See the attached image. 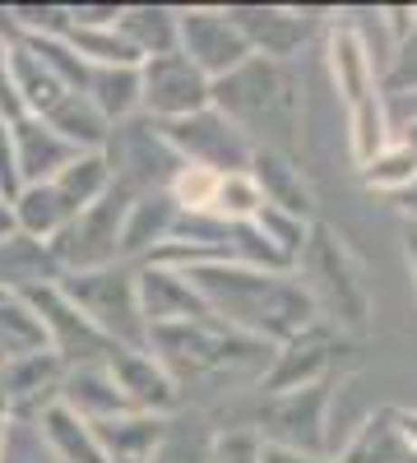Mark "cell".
I'll list each match as a JSON object with an SVG mask.
<instances>
[{
  "instance_id": "obj_1",
  "label": "cell",
  "mask_w": 417,
  "mask_h": 463,
  "mask_svg": "<svg viewBox=\"0 0 417 463\" xmlns=\"http://www.w3.org/2000/svg\"><path fill=\"white\" fill-rule=\"evenodd\" d=\"M181 274L200 292L213 320H223L227 329H237L246 338L270 343V347H283L297 334H307L311 325H320L311 297L301 292L292 274H264V269H246L232 260L191 264Z\"/></svg>"
},
{
  "instance_id": "obj_2",
  "label": "cell",
  "mask_w": 417,
  "mask_h": 463,
  "mask_svg": "<svg viewBox=\"0 0 417 463\" xmlns=\"http://www.w3.org/2000/svg\"><path fill=\"white\" fill-rule=\"evenodd\" d=\"M209 107L232 126L251 153H279L292 158L301 153V93L288 61H264L251 56L237 70H227L223 80L209 84Z\"/></svg>"
},
{
  "instance_id": "obj_3",
  "label": "cell",
  "mask_w": 417,
  "mask_h": 463,
  "mask_svg": "<svg viewBox=\"0 0 417 463\" xmlns=\"http://www.w3.org/2000/svg\"><path fill=\"white\" fill-rule=\"evenodd\" d=\"M144 353L158 357V366L172 375L176 390H185V384H204V390H213V394L260 384L264 371H270V362H274L270 343L227 329L213 316L191 320V325H158V329H148Z\"/></svg>"
},
{
  "instance_id": "obj_4",
  "label": "cell",
  "mask_w": 417,
  "mask_h": 463,
  "mask_svg": "<svg viewBox=\"0 0 417 463\" xmlns=\"http://www.w3.org/2000/svg\"><path fill=\"white\" fill-rule=\"evenodd\" d=\"M292 279L311 297L325 329L344 334V338H362L371 329L375 301H371V288L362 274V260L338 227H329L320 218L311 222L307 246H301V255L292 264Z\"/></svg>"
},
{
  "instance_id": "obj_5",
  "label": "cell",
  "mask_w": 417,
  "mask_h": 463,
  "mask_svg": "<svg viewBox=\"0 0 417 463\" xmlns=\"http://www.w3.org/2000/svg\"><path fill=\"white\" fill-rule=\"evenodd\" d=\"M139 264H107V269H84V274H61L56 292L80 311L107 343L117 347H144L148 329L139 316V292H135Z\"/></svg>"
},
{
  "instance_id": "obj_6",
  "label": "cell",
  "mask_w": 417,
  "mask_h": 463,
  "mask_svg": "<svg viewBox=\"0 0 417 463\" xmlns=\"http://www.w3.org/2000/svg\"><path fill=\"white\" fill-rule=\"evenodd\" d=\"M329 65H334V84L348 102V121H353V158L357 172L390 144V121L381 107V74H375V56L366 52V43L357 37L353 24H344L329 43Z\"/></svg>"
},
{
  "instance_id": "obj_7",
  "label": "cell",
  "mask_w": 417,
  "mask_h": 463,
  "mask_svg": "<svg viewBox=\"0 0 417 463\" xmlns=\"http://www.w3.org/2000/svg\"><path fill=\"white\" fill-rule=\"evenodd\" d=\"M329 403H334V380L288 390V394H260L246 427L260 436V445L292 449V454H329V431H325Z\"/></svg>"
},
{
  "instance_id": "obj_8",
  "label": "cell",
  "mask_w": 417,
  "mask_h": 463,
  "mask_svg": "<svg viewBox=\"0 0 417 463\" xmlns=\"http://www.w3.org/2000/svg\"><path fill=\"white\" fill-rule=\"evenodd\" d=\"M135 195L121 185H111L98 204H89L84 213H74L56 237L47 241L52 260L61 274H84V269H107L121 260V227L130 213Z\"/></svg>"
},
{
  "instance_id": "obj_9",
  "label": "cell",
  "mask_w": 417,
  "mask_h": 463,
  "mask_svg": "<svg viewBox=\"0 0 417 463\" xmlns=\"http://www.w3.org/2000/svg\"><path fill=\"white\" fill-rule=\"evenodd\" d=\"M102 158H107V172H111V185L130 190V195H163V190L176 181V172L185 167L172 144L158 135L154 121L144 116H130V121L111 126L107 144H102Z\"/></svg>"
},
{
  "instance_id": "obj_10",
  "label": "cell",
  "mask_w": 417,
  "mask_h": 463,
  "mask_svg": "<svg viewBox=\"0 0 417 463\" xmlns=\"http://www.w3.org/2000/svg\"><path fill=\"white\" fill-rule=\"evenodd\" d=\"M158 135L172 144V153L185 167H204L213 176H232V172L251 167V144L213 107H204L195 116H181V121H163Z\"/></svg>"
},
{
  "instance_id": "obj_11",
  "label": "cell",
  "mask_w": 417,
  "mask_h": 463,
  "mask_svg": "<svg viewBox=\"0 0 417 463\" xmlns=\"http://www.w3.org/2000/svg\"><path fill=\"white\" fill-rule=\"evenodd\" d=\"M209 107V80L181 52L139 61V116L144 121H181Z\"/></svg>"
},
{
  "instance_id": "obj_12",
  "label": "cell",
  "mask_w": 417,
  "mask_h": 463,
  "mask_svg": "<svg viewBox=\"0 0 417 463\" xmlns=\"http://www.w3.org/2000/svg\"><path fill=\"white\" fill-rule=\"evenodd\" d=\"M28 306H33V316L43 320V334H47V353L70 371V366H102L111 357V347L117 343H107L74 306L56 292V283H43V288H28L19 292Z\"/></svg>"
},
{
  "instance_id": "obj_13",
  "label": "cell",
  "mask_w": 417,
  "mask_h": 463,
  "mask_svg": "<svg viewBox=\"0 0 417 463\" xmlns=\"http://www.w3.org/2000/svg\"><path fill=\"white\" fill-rule=\"evenodd\" d=\"M348 353V338L334 334L325 325H311L307 334H297L292 343L274 347V362L255 384V394H288V390H307V384L334 380L338 357Z\"/></svg>"
},
{
  "instance_id": "obj_14",
  "label": "cell",
  "mask_w": 417,
  "mask_h": 463,
  "mask_svg": "<svg viewBox=\"0 0 417 463\" xmlns=\"http://www.w3.org/2000/svg\"><path fill=\"white\" fill-rule=\"evenodd\" d=\"M176 52L191 61L204 80H223L227 70H237L251 61L246 37L237 24L227 19V10H176Z\"/></svg>"
},
{
  "instance_id": "obj_15",
  "label": "cell",
  "mask_w": 417,
  "mask_h": 463,
  "mask_svg": "<svg viewBox=\"0 0 417 463\" xmlns=\"http://www.w3.org/2000/svg\"><path fill=\"white\" fill-rule=\"evenodd\" d=\"M227 19L246 37L251 56L264 61H288L311 43L316 19L301 10H279V5H227Z\"/></svg>"
},
{
  "instance_id": "obj_16",
  "label": "cell",
  "mask_w": 417,
  "mask_h": 463,
  "mask_svg": "<svg viewBox=\"0 0 417 463\" xmlns=\"http://www.w3.org/2000/svg\"><path fill=\"white\" fill-rule=\"evenodd\" d=\"M102 366H107L111 380H117V390L126 394V403L135 412L167 417L181 403V390L172 384V375L158 366L154 353H144V347H111V357Z\"/></svg>"
},
{
  "instance_id": "obj_17",
  "label": "cell",
  "mask_w": 417,
  "mask_h": 463,
  "mask_svg": "<svg viewBox=\"0 0 417 463\" xmlns=\"http://www.w3.org/2000/svg\"><path fill=\"white\" fill-rule=\"evenodd\" d=\"M135 292H139L144 329L191 325V320H204L209 316V306L200 301V292L191 283H185V274H181V269H167V264H139Z\"/></svg>"
},
{
  "instance_id": "obj_18",
  "label": "cell",
  "mask_w": 417,
  "mask_h": 463,
  "mask_svg": "<svg viewBox=\"0 0 417 463\" xmlns=\"http://www.w3.org/2000/svg\"><path fill=\"white\" fill-rule=\"evenodd\" d=\"M10 144H14V167H19L24 185H47L80 158V148H70L47 121H37V116H24V121L10 126Z\"/></svg>"
},
{
  "instance_id": "obj_19",
  "label": "cell",
  "mask_w": 417,
  "mask_h": 463,
  "mask_svg": "<svg viewBox=\"0 0 417 463\" xmlns=\"http://www.w3.org/2000/svg\"><path fill=\"white\" fill-rule=\"evenodd\" d=\"M93 440L107 463H154L158 449L167 445V417L154 412H121L93 421Z\"/></svg>"
},
{
  "instance_id": "obj_20",
  "label": "cell",
  "mask_w": 417,
  "mask_h": 463,
  "mask_svg": "<svg viewBox=\"0 0 417 463\" xmlns=\"http://www.w3.org/2000/svg\"><path fill=\"white\" fill-rule=\"evenodd\" d=\"M246 176L255 181L260 200L270 209H283V213H292L301 222H316V195H311L307 176H301V167L292 158H279V153H260L255 148Z\"/></svg>"
},
{
  "instance_id": "obj_21",
  "label": "cell",
  "mask_w": 417,
  "mask_h": 463,
  "mask_svg": "<svg viewBox=\"0 0 417 463\" xmlns=\"http://www.w3.org/2000/svg\"><path fill=\"white\" fill-rule=\"evenodd\" d=\"M56 403L65 412H74L80 421H107V417H121V412H135L126 403V394L117 390V380L107 375V366H70L61 375V390H56Z\"/></svg>"
},
{
  "instance_id": "obj_22",
  "label": "cell",
  "mask_w": 417,
  "mask_h": 463,
  "mask_svg": "<svg viewBox=\"0 0 417 463\" xmlns=\"http://www.w3.org/2000/svg\"><path fill=\"white\" fill-rule=\"evenodd\" d=\"M176 204L172 195L163 190V195H139L126 213V227H121V264H144L154 250L167 246L172 227H176Z\"/></svg>"
},
{
  "instance_id": "obj_23",
  "label": "cell",
  "mask_w": 417,
  "mask_h": 463,
  "mask_svg": "<svg viewBox=\"0 0 417 463\" xmlns=\"http://www.w3.org/2000/svg\"><path fill=\"white\" fill-rule=\"evenodd\" d=\"M334 458L338 463H417V449L399 431V412L394 408H375Z\"/></svg>"
},
{
  "instance_id": "obj_24",
  "label": "cell",
  "mask_w": 417,
  "mask_h": 463,
  "mask_svg": "<svg viewBox=\"0 0 417 463\" xmlns=\"http://www.w3.org/2000/svg\"><path fill=\"white\" fill-rule=\"evenodd\" d=\"M5 65H10V84H14V93H19L24 116H47V111L65 98V84L43 65V56H37L24 37L5 43Z\"/></svg>"
},
{
  "instance_id": "obj_25",
  "label": "cell",
  "mask_w": 417,
  "mask_h": 463,
  "mask_svg": "<svg viewBox=\"0 0 417 463\" xmlns=\"http://www.w3.org/2000/svg\"><path fill=\"white\" fill-rule=\"evenodd\" d=\"M111 28L121 33V43L139 61L176 52V10H167V5H121V14H117Z\"/></svg>"
},
{
  "instance_id": "obj_26",
  "label": "cell",
  "mask_w": 417,
  "mask_h": 463,
  "mask_svg": "<svg viewBox=\"0 0 417 463\" xmlns=\"http://www.w3.org/2000/svg\"><path fill=\"white\" fill-rule=\"evenodd\" d=\"M56 279H61V269L43 241H28L19 232L0 241V292H28V288H43Z\"/></svg>"
},
{
  "instance_id": "obj_27",
  "label": "cell",
  "mask_w": 417,
  "mask_h": 463,
  "mask_svg": "<svg viewBox=\"0 0 417 463\" xmlns=\"http://www.w3.org/2000/svg\"><path fill=\"white\" fill-rule=\"evenodd\" d=\"M37 121H47L70 148H80V153H102L111 126H107V116L89 102V93H65L47 116H37Z\"/></svg>"
},
{
  "instance_id": "obj_28",
  "label": "cell",
  "mask_w": 417,
  "mask_h": 463,
  "mask_svg": "<svg viewBox=\"0 0 417 463\" xmlns=\"http://www.w3.org/2000/svg\"><path fill=\"white\" fill-rule=\"evenodd\" d=\"M33 427H43V440H47V449H52L56 463H107L102 449H98V440H93V427H89V421H80L74 412H65L61 403L37 412Z\"/></svg>"
},
{
  "instance_id": "obj_29",
  "label": "cell",
  "mask_w": 417,
  "mask_h": 463,
  "mask_svg": "<svg viewBox=\"0 0 417 463\" xmlns=\"http://www.w3.org/2000/svg\"><path fill=\"white\" fill-rule=\"evenodd\" d=\"M84 93L107 116V126L130 121L139 116V65H93Z\"/></svg>"
},
{
  "instance_id": "obj_30",
  "label": "cell",
  "mask_w": 417,
  "mask_h": 463,
  "mask_svg": "<svg viewBox=\"0 0 417 463\" xmlns=\"http://www.w3.org/2000/svg\"><path fill=\"white\" fill-rule=\"evenodd\" d=\"M56 190V200L65 204V213H84L89 204H98L107 190H111V172H107V158L102 153H80L56 181H47Z\"/></svg>"
},
{
  "instance_id": "obj_31",
  "label": "cell",
  "mask_w": 417,
  "mask_h": 463,
  "mask_svg": "<svg viewBox=\"0 0 417 463\" xmlns=\"http://www.w3.org/2000/svg\"><path fill=\"white\" fill-rule=\"evenodd\" d=\"M37 353H47L43 320L33 316V306L19 292H0V357L19 362V357H37Z\"/></svg>"
},
{
  "instance_id": "obj_32",
  "label": "cell",
  "mask_w": 417,
  "mask_h": 463,
  "mask_svg": "<svg viewBox=\"0 0 417 463\" xmlns=\"http://www.w3.org/2000/svg\"><path fill=\"white\" fill-rule=\"evenodd\" d=\"M10 213H14V232H19V237L43 241V246L70 222V213H65V204L56 200L52 185H24L19 195H14V204H10Z\"/></svg>"
},
{
  "instance_id": "obj_33",
  "label": "cell",
  "mask_w": 417,
  "mask_h": 463,
  "mask_svg": "<svg viewBox=\"0 0 417 463\" xmlns=\"http://www.w3.org/2000/svg\"><path fill=\"white\" fill-rule=\"evenodd\" d=\"M251 227H255L260 237L270 241L288 264H297L301 246H307V232H311V222H301V218H292V213H283V209H270V204H260V209H255Z\"/></svg>"
},
{
  "instance_id": "obj_34",
  "label": "cell",
  "mask_w": 417,
  "mask_h": 463,
  "mask_svg": "<svg viewBox=\"0 0 417 463\" xmlns=\"http://www.w3.org/2000/svg\"><path fill=\"white\" fill-rule=\"evenodd\" d=\"M362 181H366L371 190H390V195H399L403 185L417 181V153H408L403 144H385V148L362 167Z\"/></svg>"
},
{
  "instance_id": "obj_35",
  "label": "cell",
  "mask_w": 417,
  "mask_h": 463,
  "mask_svg": "<svg viewBox=\"0 0 417 463\" xmlns=\"http://www.w3.org/2000/svg\"><path fill=\"white\" fill-rule=\"evenodd\" d=\"M260 190L246 172H232V176H218V190H213V200H209V213L223 218V222H251L255 209H260Z\"/></svg>"
},
{
  "instance_id": "obj_36",
  "label": "cell",
  "mask_w": 417,
  "mask_h": 463,
  "mask_svg": "<svg viewBox=\"0 0 417 463\" xmlns=\"http://www.w3.org/2000/svg\"><path fill=\"white\" fill-rule=\"evenodd\" d=\"M381 93H385V98H408V93H417V33H408L403 43L394 47V61H390V70L381 74Z\"/></svg>"
},
{
  "instance_id": "obj_37",
  "label": "cell",
  "mask_w": 417,
  "mask_h": 463,
  "mask_svg": "<svg viewBox=\"0 0 417 463\" xmlns=\"http://www.w3.org/2000/svg\"><path fill=\"white\" fill-rule=\"evenodd\" d=\"M260 449L264 445H260V436L251 427H227V431L213 436L204 463H260Z\"/></svg>"
},
{
  "instance_id": "obj_38",
  "label": "cell",
  "mask_w": 417,
  "mask_h": 463,
  "mask_svg": "<svg viewBox=\"0 0 417 463\" xmlns=\"http://www.w3.org/2000/svg\"><path fill=\"white\" fill-rule=\"evenodd\" d=\"M24 190L19 181V167H14V144H10V126L0 121V200L14 204V195Z\"/></svg>"
},
{
  "instance_id": "obj_39",
  "label": "cell",
  "mask_w": 417,
  "mask_h": 463,
  "mask_svg": "<svg viewBox=\"0 0 417 463\" xmlns=\"http://www.w3.org/2000/svg\"><path fill=\"white\" fill-rule=\"evenodd\" d=\"M260 463H338V458H334V454H292V449L264 445V449H260Z\"/></svg>"
},
{
  "instance_id": "obj_40",
  "label": "cell",
  "mask_w": 417,
  "mask_h": 463,
  "mask_svg": "<svg viewBox=\"0 0 417 463\" xmlns=\"http://www.w3.org/2000/svg\"><path fill=\"white\" fill-rule=\"evenodd\" d=\"M394 204H399V213H403V222H408V227H417V181L399 190V195H394Z\"/></svg>"
},
{
  "instance_id": "obj_41",
  "label": "cell",
  "mask_w": 417,
  "mask_h": 463,
  "mask_svg": "<svg viewBox=\"0 0 417 463\" xmlns=\"http://www.w3.org/2000/svg\"><path fill=\"white\" fill-rule=\"evenodd\" d=\"M399 412V431L408 436V445L417 449V408H394Z\"/></svg>"
},
{
  "instance_id": "obj_42",
  "label": "cell",
  "mask_w": 417,
  "mask_h": 463,
  "mask_svg": "<svg viewBox=\"0 0 417 463\" xmlns=\"http://www.w3.org/2000/svg\"><path fill=\"white\" fill-rule=\"evenodd\" d=\"M403 255H408V269H412V288H417V227L403 222Z\"/></svg>"
},
{
  "instance_id": "obj_43",
  "label": "cell",
  "mask_w": 417,
  "mask_h": 463,
  "mask_svg": "<svg viewBox=\"0 0 417 463\" xmlns=\"http://www.w3.org/2000/svg\"><path fill=\"white\" fill-rule=\"evenodd\" d=\"M5 237H14V213H10L5 200H0V241H5Z\"/></svg>"
},
{
  "instance_id": "obj_44",
  "label": "cell",
  "mask_w": 417,
  "mask_h": 463,
  "mask_svg": "<svg viewBox=\"0 0 417 463\" xmlns=\"http://www.w3.org/2000/svg\"><path fill=\"white\" fill-rule=\"evenodd\" d=\"M0 366H5V357H0Z\"/></svg>"
}]
</instances>
